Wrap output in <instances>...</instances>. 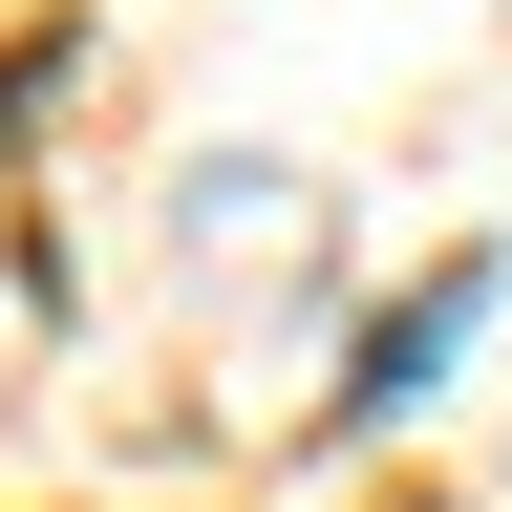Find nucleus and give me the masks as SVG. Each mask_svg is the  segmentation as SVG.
Wrapping results in <instances>:
<instances>
[{"label":"nucleus","mask_w":512,"mask_h":512,"mask_svg":"<svg viewBox=\"0 0 512 512\" xmlns=\"http://www.w3.org/2000/svg\"><path fill=\"white\" fill-rule=\"evenodd\" d=\"M491 278H512V256H448L427 299H384V320H363V363H342V427H406L427 384L470 363V320H491Z\"/></svg>","instance_id":"f257e3e1"}]
</instances>
